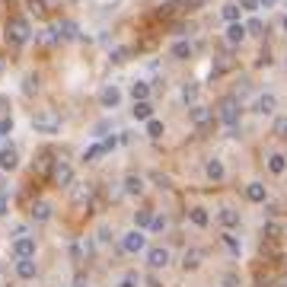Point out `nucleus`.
Wrapping results in <instances>:
<instances>
[{
	"label": "nucleus",
	"mask_w": 287,
	"mask_h": 287,
	"mask_svg": "<svg viewBox=\"0 0 287 287\" xmlns=\"http://www.w3.org/2000/svg\"><path fill=\"white\" fill-rule=\"evenodd\" d=\"M32 128L36 131H42V134H55L58 128H61V115L55 109H42L36 118H32Z\"/></svg>",
	"instance_id": "1"
},
{
	"label": "nucleus",
	"mask_w": 287,
	"mask_h": 287,
	"mask_svg": "<svg viewBox=\"0 0 287 287\" xmlns=\"http://www.w3.org/2000/svg\"><path fill=\"white\" fill-rule=\"evenodd\" d=\"M26 39H29V23H26L23 16H10V20H7V42H10V45H23Z\"/></svg>",
	"instance_id": "2"
},
{
	"label": "nucleus",
	"mask_w": 287,
	"mask_h": 287,
	"mask_svg": "<svg viewBox=\"0 0 287 287\" xmlns=\"http://www.w3.org/2000/svg\"><path fill=\"white\" fill-rule=\"evenodd\" d=\"M217 118H220L227 128H236V121H239V102L233 99V96H230V99H223L220 106H217Z\"/></svg>",
	"instance_id": "3"
},
{
	"label": "nucleus",
	"mask_w": 287,
	"mask_h": 287,
	"mask_svg": "<svg viewBox=\"0 0 287 287\" xmlns=\"http://www.w3.org/2000/svg\"><path fill=\"white\" fill-rule=\"evenodd\" d=\"M51 182L55 185H71L74 182V169H71V163H64V160H55V166H51Z\"/></svg>",
	"instance_id": "4"
},
{
	"label": "nucleus",
	"mask_w": 287,
	"mask_h": 287,
	"mask_svg": "<svg viewBox=\"0 0 287 287\" xmlns=\"http://www.w3.org/2000/svg\"><path fill=\"white\" fill-rule=\"evenodd\" d=\"M147 246V236L141 230H131V233H125V239H121V249L125 252H131V255H137V252H144Z\"/></svg>",
	"instance_id": "5"
},
{
	"label": "nucleus",
	"mask_w": 287,
	"mask_h": 287,
	"mask_svg": "<svg viewBox=\"0 0 287 287\" xmlns=\"http://www.w3.org/2000/svg\"><path fill=\"white\" fill-rule=\"evenodd\" d=\"M13 255L16 258H32V255H36V239H32V236H20L13 242Z\"/></svg>",
	"instance_id": "6"
},
{
	"label": "nucleus",
	"mask_w": 287,
	"mask_h": 287,
	"mask_svg": "<svg viewBox=\"0 0 287 287\" xmlns=\"http://www.w3.org/2000/svg\"><path fill=\"white\" fill-rule=\"evenodd\" d=\"M166 262H169V252L163 246H153L150 252H147V265H150V268H163Z\"/></svg>",
	"instance_id": "7"
},
{
	"label": "nucleus",
	"mask_w": 287,
	"mask_h": 287,
	"mask_svg": "<svg viewBox=\"0 0 287 287\" xmlns=\"http://www.w3.org/2000/svg\"><path fill=\"white\" fill-rule=\"evenodd\" d=\"M16 166H20L16 147H0V169H16Z\"/></svg>",
	"instance_id": "8"
},
{
	"label": "nucleus",
	"mask_w": 287,
	"mask_h": 287,
	"mask_svg": "<svg viewBox=\"0 0 287 287\" xmlns=\"http://www.w3.org/2000/svg\"><path fill=\"white\" fill-rule=\"evenodd\" d=\"M36 262H32V258H16V274L23 277V281H29V277H36Z\"/></svg>",
	"instance_id": "9"
},
{
	"label": "nucleus",
	"mask_w": 287,
	"mask_h": 287,
	"mask_svg": "<svg viewBox=\"0 0 287 287\" xmlns=\"http://www.w3.org/2000/svg\"><path fill=\"white\" fill-rule=\"evenodd\" d=\"M246 198H249V201H255V204H262L268 198V191H265L262 182H249V185H246Z\"/></svg>",
	"instance_id": "10"
},
{
	"label": "nucleus",
	"mask_w": 287,
	"mask_h": 287,
	"mask_svg": "<svg viewBox=\"0 0 287 287\" xmlns=\"http://www.w3.org/2000/svg\"><path fill=\"white\" fill-rule=\"evenodd\" d=\"M201 258H204V252H201V249H188V252H185V258H182V268H185V271H195V268L201 265Z\"/></svg>",
	"instance_id": "11"
},
{
	"label": "nucleus",
	"mask_w": 287,
	"mask_h": 287,
	"mask_svg": "<svg viewBox=\"0 0 287 287\" xmlns=\"http://www.w3.org/2000/svg\"><path fill=\"white\" fill-rule=\"evenodd\" d=\"M274 106H277V102H274L271 93H265V96H258V99H255V112H262V115H271Z\"/></svg>",
	"instance_id": "12"
},
{
	"label": "nucleus",
	"mask_w": 287,
	"mask_h": 287,
	"mask_svg": "<svg viewBox=\"0 0 287 287\" xmlns=\"http://www.w3.org/2000/svg\"><path fill=\"white\" fill-rule=\"evenodd\" d=\"M242 39H246V26H242V23H230V29H227V42H230V45H239Z\"/></svg>",
	"instance_id": "13"
},
{
	"label": "nucleus",
	"mask_w": 287,
	"mask_h": 287,
	"mask_svg": "<svg viewBox=\"0 0 287 287\" xmlns=\"http://www.w3.org/2000/svg\"><path fill=\"white\" fill-rule=\"evenodd\" d=\"M99 99H102V106H112V109H115L118 102H121V93H118V86H106Z\"/></svg>",
	"instance_id": "14"
},
{
	"label": "nucleus",
	"mask_w": 287,
	"mask_h": 287,
	"mask_svg": "<svg viewBox=\"0 0 287 287\" xmlns=\"http://www.w3.org/2000/svg\"><path fill=\"white\" fill-rule=\"evenodd\" d=\"M268 169H271L274 176H281V172L287 169V156L284 153H271V156H268Z\"/></svg>",
	"instance_id": "15"
},
{
	"label": "nucleus",
	"mask_w": 287,
	"mask_h": 287,
	"mask_svg": "<svg viewBox=\"0 0 287 287\" xmlns=\"http://www.w3.org/2000/svg\"><path fill=\"white\" fill-rule=\"evenodd\" d=\"M211 118H214L211 109H204V106H195V109H191V121H195V125H207Z\"/></svg>",
	"instance_id": "16"
},
{
	"label": "nucleus",
	"mask_w": 287,
	"mask_h": 287,
	"mask_svg": "<svg viewBox=\"0 0 287 287\" xmlns=\"http://www.w3.org/2000/svg\"><path fill=\"white\" fill-rule=\"evenodd\" d=\"M134 118H141V121H150L153 118V106H150V102H134Z\"/></svg>",
	"instance_id": "17"
},
{
	"label": "nucleus",
	"mask_w": 287,
	"mask_h": 287,
	"mask_svg": "<svg viewBox=\"0 0 287 287\" xmlns=\"http://www.w3.org/2000/svg\"><path fill=\"white\" fill-rule=\"evenodd\" d=\"M188 217H191V223H195V227H207V223H211V217H207L204 207H191Z\"/></svg>",
	"instance_id": "18"
},
{
	"label": "nucleus",
	"mask_w": 287,
	"mask_h": 287,
	"mask_svg": "<svg viewBox=\"0 0 287 287\" xmlns=\"http://www.w3.org/2000/svg\"><path fill=\"white\" fill-rule=\"evenodd\" d=\"M125 191H128V195H141V191H144V179L141 176H128L125 179Z\"/></svg>",
	"instance_id": "19"
},
{
	"label": "nucleus",
	"mask_w": 287,
	"mask_h": 287,
	"mask_svg": "<svg viewBox=\"0 0 287 287\" xmlns=\"http://www.w3.org/2000/svg\"><path fill=\"white\" fill-rule=\"evenodd\" d=\"M191 42H176V45H172V58H179V61H185V58H191Z\"/></svg>",
	"instance_id": "20"
},
{
	"label": "nucleus",
	"mask_w": 287,
	"mask_h": 287,
	"mask_svg": "<svg viewBox=\"0 0 287 287\" xmlns=\"http://www.w3.org/2000/svg\"><path fill=\"white\" fill-rule=\"evenodd\" d=\"M32 217H36L39 223H45L48 217H51V204H45V201H39V204H32Z\"/></svg>",
	"instance_id": "21"
},
{
	"label": "nucleus",
	"mask_w": 287,
	"mask_h": 287,
	"mask_svg": "<svg viewBox=\"0 0 287 287\" xmlns=\"http://www.w3.org/2000/svg\"><path fill=\"white\" fill-rule=\"evenodd\" d=\"M220 223H223V227H239V211L223 207V211H220Z\"/></svg>",
	"instance_id": "22"
},
{
	"label": "nucleus",
	"mask_w": 287,
	"mask_h": 287,
	"mask_svg": "<svg viewBox=\"0 0 287 287\" xmlns=\"http://www.w3.org/2000/svg\"><path fill=\"white\" fill-rule=\"evenodd\" d=\"M131 96H134V102H147V96H150V86L137 80V83L131 86Z\"/></svg>",
	"instance_id": "23"
},
{
	"label": "nucleus",
	"mask_w": 287,
	"mask_h": 287,
	"mask_svg": "<svg viewBox=\"0 0 287 287\" xmlns=\"http://www.w3.org/2000/svg\"><path fill=\"white\" fill-rule=\"evenodd\" d=\"M207 176H211L214 182H220L223 179V163L220 160H207Z\"/></svg>",
	"instance_id": "24"
},
{
	"label": "nucleus",
	"mask_w": 287,
	"mask_h": 287,
	"mask_svg": "<svg viewBox=\"0 0 287 287\" xmlns=\"http://www.w3.org/2000/svg\"><path fill=\"white\" fill-rule=\"evenodd\" d=\"M55 32H58V39H74V36H77V26L64 20V23H61V26H58Z\"/></svg>",
	"instance_id": "25"
},
{
	"label": "nucleus",
	"mask_w": 287,
	"mask_h": 287,
	"mask_svg": "<svg viewBox=\"0 0 287 287\" xmlns=\"http://www.w3.org/2000/svg\"><path fill=\"white\" fill-rule=\"evenodd\" d=\"M147 134H150L153 141H156V137H163V121H156V118H150V121H147Z\"/></svg>",
	"instance_id": "26"
},
{
	"label": "nucleus",
	"mask_w": 287,
	"mask_h": 287,
	"mask_svg": "<svg viewBox=\"0 0 287 287\" xmlns=\"http://www.w3.org/2000/svg\"><path fill=\"white\" fill-rule=\"evenodd\" d=\"M284 281H287V277H277V274H268V277H262V281H258V287H284Z\"/></svg>",
	"instance_id": "27"
},
{
	"label": "nucleus",
	"mask_w": 287,
	"mask_h": 287,
	"mask_svg": "<svg viewBox=\"0 0 287 287\" xmlns=\"http://www.w3.org/2000/svg\"><path fill=\"white\" fill-rule=\"evenodd\" d=\"M150 220H153V214H150V211H137V214H134L137 230H141V227H150Z\"/></svg>",
	"instance_id": "28"
},
{
	"label": "nucleus",
	"mask_w": 287,
	"mask_h": 287,
	"mask_svg": "<svg viewBox=\"0 0 287 287\" xmlns=\"http://www.w3.org/2000/svg\"><path fill=\"white\" fill-rule=\"evenodd\" d=\"M223 16H227L230 23H239V7L236 4H227V7H223Z\"/></svg>",
	"instance_id": "29"
},
{
	"label": "nucleus",
	"mask_w": 287,
	"mask_h": 287,
	"mask_svg": "<svg viewBox=\"0 0 287 287\" xmlns=\"http://www.w3.org/2000/svg\"><path fill=\"white\" fill-rule=\"evenodd\" d=\"M195 96H198V86H195V83H185V86H182V99H185V102H191Z\"/></svg>",
	"instance_id": "30"
},
{
	"label": "nucleus",
	"mask_w": 287,
	"mask_h": 287,
	"mask_svg": "<svg viewBox=\"0 0 287 287\" xmlns=\"http://www.w3.org/2000/svg\"><path fill=\"white\" fill-rule=\"evenodd\" d=\"M265 236L277 239V236H281V223H265Z\"/></svg>",
	"instance_id": "31"
},
{
	"label": "nucleus",
	"mask_w": 287,
	"mask_h": 287,
	"mask_svg": "<svg viewBox=\"0 0 287 287\" xmlns=\"http://www.w3.org/2000/svg\"><path fill=\"white\" fill-rule=\"evenodd\" d=\"M223 242L230 246V252H236V255H239V239L233 236V233H223Z\"/></svg>",
	"instance_id": "32"
},
{
	"label": "nucleus",
	"mask_w": 287,
	"mask_h": 287,
	"mask_svg": "<svg viewBox=\"0 0 287 287\" xmlns=\"http://www.w3.org/2000/svg\"><path fill=\"white\" fill-rule=\"evenodd\" d=\"M274 134L287 137V118H277V121H274Z\"/></svg>",
	"instance_id": "33"
},
{
	"label": "nucleus",
	"mask_w": 287,
	"mask_h": 287,
	"mask_svg": "<svg viewBox=\"0 0 287 287\" xmlns=\"http://www.w3.org/2000/svg\"><path fill=\"white\" fill-rule=\"evenodd\" d=\"M99 153H102V144H93L90 150H86V156H83V160H96V156H99Z\"/></svg>",
	"instance_id": "34"
},
{
	"label": "nucleus",
	"mask_w": 287,
	"mask_h": 287,
	"mask_svg": "<svg viewBox=\"0 0 287 287\" xmlns=\"http://www.w3.org/2000/svg\"><path fill=\"white\" fill-rule=\"evenodd\" d=\"M10 131H13V118H4V121H0V137L10 134Z\"/></svg>",
	"instance_id": "35"
},
{
	"label": "nucleus",
	"mask_w": 287,
	"mask_h": 287,
	"mask_svg": "<svg viewBox=\"0 0 287 287\" xmlns=\"http://www.w3.org/2000/svg\"><path fill=\"white\" fill-rule=\"evenodd\" d=\"M115 147H118V137H106V141H102V153H106V150H115Z\"/></svg>",
	"instance_id": "36"
},
{
	"label": "nucleus",
	"mask_w": 287,
	"mask_h": 287,
	"mask_svg": "<svg viewBox=\"0 0 287 287\" xmlns=\"http://www.w3.org/2000/svg\"><path fill=\"white\" fill-rule=\"evenodd\" d=\"M239 10H258V0H239Z\"/></svg>",
	"instance_id": "37"
},
{
	"label": "nucleus",
	"mask_w": 287,
	"mask_h": 287,
	"mask_svg": "<svg viewBox=\"0 0 287 287\" xmlns=\"http://www.w3.org/2000/svg\"><path fill=\"white\" fill-rule=\"evenodd\" d=\"M29 7H32V10H36L39 16H42V13H45V4H42V0H29Z\"/></svg>",
	"instance_id": "38"
},
{
	"label": "nucleus",
	"mask_w": 287,
	"mask_h": 287,
	"mask_svg": "<svg viewBox=\"0 0 287 287\" xmlns=\"http://www.w3.org/2000/svg\"><path fill=\"white\" fill-rule=\"evenodd\" d=\"M246 32H262V23H258V20H249V26H246Z\"/></svg>",
	"instance_id": "39"
},
{
	"label": "nucleus",
	"mask_w": 287,
	"mask_h": 287,
	"mask_svg": "<svg viewBox=\"0 0 287 287\" xmlns=\"http://www.w3.org/2000/svg\"><path fill=\"white\" fill-rule=\"evenodd\" d=\"M150 227H153V230H163V227H166V220H163V217H153Z\"/></svg>",
	"instance_id": "40"
},
{
	"label": "nucleus",
	"mask_w": 287,
	"mask_h": 287,
	"mask_svg": "<svg viewBox=\"0 0 287 287\" xmlns=\"http://www.w3.org/2000/svg\"><path fill=\"white\" fill-rule=\"evenodd\" d=\"M118 287H137V281H134V277H128V281H121Z\"/></svg>",
	"instance_id": "41"
},
{
	"label": "nucleus",
	"mask_w": 287,
	"mask_h": 287,
	"mask_svg": "<svg viewBox=\"0 0 287 287\" xmlns=\"http://www.w3.org/2000/svg\"><path fill=\"white\" fill-rule=\"evenodd\" d=\"M277 0H258V7H274Z\"/></svg>",
	"instance_id": "42"
},
{
	"label": "nucleus",
	"mask_w": 287,
	"mask_h": 287,
	"mask_svg": "<svg viewBox=\"0 0 287 287\" xmlns=\"http://www.w3.org/2000/svg\"><path fill=\"white\" fill-rule=\"evenodd\" d=\"M4 204H7V201H4V195H0V214H4Z\"/></svg>",
	"instance_id": "43"
},
{
	"label": "nucleus",
	"mask_w": 287,
	"mask_h": 287,
	"mask_svg": "<svg viewBox=\"0 0 287 287\" xmlns=\"http://www.w3.org/2000/svg\"><path fill=\"white\" fill-rule=\"evenodd\" d=\"M284 32H287V16H284Z\"/></svg>",
	"instance_id": "44"
},
{
	"label": "nucleus",
	"mask_w": 287,
	"mask_h": 287,
	"mask_svg": "<svg viewBox=\"0 0 287 287\" xmlns=\"http://www.w3.org/2000/svg\"><path fill=\"white\" fill-rule=\"evenodd\" d=\"M284 287H287V281H284Z\"/></svg>",
	"instance_id": "45"
}]
</instances>
